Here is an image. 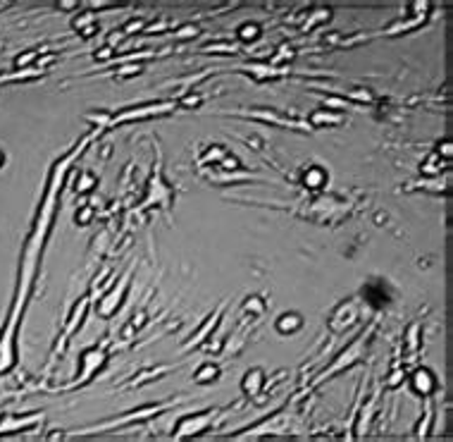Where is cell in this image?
I'll return each mask as SVG.
<instances>
[{"label": "cell", "instance_id": "cell-1", "mask_svg": "<svg viewBox=\"0 0 453 442\" xmlns=\"http://www.w3.org/2000/svg\"><path fill=\"white\" fill-rule=\"evenodd\" d=\"M355 318H358V304H344V306H339V311L332 318V328L334 330H344Z\"/></svg>", "mask_w": 453, "mask_h": 442}, {"label": "cell", "instance_id": "cell-2", "mask_svg": "<svg viewBox=\"0 0 453 442\" xmlns=\"http://www.w3.org/2000/svg\"><path fill=\"white\" fill-rule=\"evenodd\" d=\"M210 423V414H201V416H196V419H184L179 423V437H184V435H193V433H201L205 426Z\"/></svg>", "mask_w": 453, "mask_h": 442}, {"label": "cell", "instance_id": "cell-3", "mask_svg": "<svg viewBox=\"0 0 453 442\" xmlns=\"http://www.w3.org/2000/svg\"><path fill=\"white\" fill-rule=\"evenodd\" d=\"M437 387V380H434V375H432L430 371H417L413 375V390L417 392V395H430L432 390Z\"/></svg>", "mask_w": 453, "mask_h": 442}, {"label": "cell", "instance_id": "cell-4", "mask_svg": "<svg viewBox=\"0 0 453 442\" xmlns=\"http://www.w3.org/2000/svg\"><path fill=\"white\" fill-rule=\"evenodd\" d=\"M301 325H303V318L298 316V313H284V316L277 320V330L286 335V332H296Z\"/></svg>", "mask_w": 453, "mask_h": 442}, {"label": "cell", "instance_id": "cell-5", "mask_svg": "<svg viewBox=\"0 0 453 442\" xmlns=\"http://www.w3.org/2000/svg\"><path fill=\"white\" fill-rule=\"evenodd\" d=\"M103 361H105V356H103L101 349L86 351V354H84V378H88V375L93 373V368H98Z\"/></svg>", "mask_w": 453, "mask_h": 442}, {"label": "cell", "instance_id": "cell-6", "mask_svg": "<svg viewBox=\"0 0 453 442\" xmlns=\"http://www.w3.org/2000/svg\"><path fill=\"white\" fill-rule=\"evenodd\" d=\"M303 182H305V187H310V189H320L322 184L327 182V174H325V170H320V167H310V170L303 174Z\"/></svg>", "mask_w": 453, "mask_h": 442}, {"label": "cell", "instance_id": "cell-7", "mask_svg": "<svg viewBox=\"0 0 453 442\" xmlns=\"http://www.w3.org/2000/svg\"><path fill=\"white\" fill-rule=\"evenodd\" d=\"M260 385H263V373L260 371H250L248 375H246V380H243V390H246L248 395H258Z\"/></svg>", "mask_w": 453, "mask_h": 442}, {"label": "cell", "instance_id": "cell-8", "mask_svg": "<svg viewBox=\"0 0 453 442\" xmlns=\"http://www.w3.org/2000/svg\"><path fill=\"white\" fill-rule=\"evenodd\" d=\"M93 19H95L93 12H86V15H81L79 19H74V26H77V29H79L81 34H84V36H91V34L95 32Z\"/></svg>", "mask_w": 453, "mask_h": 442}, {"label": "cell", "instance_id": "cell-9", "mask_svg": "<svg viewBox=\"0 0 453 442\" xmlns=\"http://www.w3.org/2000/svg\"><path fill=\"white\" fill-rule=\"evenodd\" d=\"M217 366H210V363H208V366H203V368H201V371L196 373V382H212V380L217 378Z\"/></svg>", "mask_w": 453, "mask_h": 442}, {"label": "cell", "instance_id": "cell-10", "mask_svg": "<svg viewBox=\"0 0 453 442\" xmlns=\"http://www.w3.org/2000/svg\"><path fill=\"white\" fill-rule=\"evenodd\" d=\"M239 36H241L243 41H255L260 36L258 24H243L241 29H239Z\"/></svg>", "mask_w": 453, "mask_h": 442}, {"label": "cell", "instance_id": "cell-11", "mask_svg": "<svg viewBox=\"0 0 453 442\" xmlns=\"http://www.w3.org/2000/svg\"><path fill=\"white\" fill-rule=\"evenodd\" d=\"M310 122H313V125H322V122H327V125H336V122H341V115H332V112H315Z\"/></svg>", "mask_w": 453, "mask_h": 442}, {"label": "cell", "instance_id": "cell-12", "mask_svg": "<svg viewBox=\"0 0 453 442\" xmlns=\"http://www.w3.org/2000/svg\"><path fill=\"white\" fill-rule=\"evenodd\" d=\"M246 308H248V311H255V313H260V311H263V301H260L258 297H253V299L246 304Z\"/></svg>", "mask_w": 453, "mask_h": 442}, {"label": "cell", "instance_id": "cell-13", "mask_svg": "<svg viewBox=\"0 0 453 442\" xmlns=\"http://www.w3.org/2000/svg\"><path fill=\"white\" fill-rule=\"evenodd\" d=\"M91 187H93V177H91V174H84V180H81V187H79V189H81V191H88Z\"/></svg>", "mask_w": 453, "mask_h": 442}, {"label": "cell", "instance_id": "cell-14", "mask_svg": "<svg viewBox=\"0 0 453 442\" xmlns=\"http://www.w3.org/2000/svg\"><path fill=\"white\" fill-rule=\"evenodd\" d=\"M222 167H226V170H236L239 163H236V158H224L222 160Z\"/></svg>", "mask_w": 453, "mask_h": 442}, {"label": "cell", "instance_id": "cell-15", "mask_svg": "<svg viewBox=\"0 0 453 442\" xmlns=\"http://www.w3.org/2000/svg\"><path fill=\"white\" fill-rule=\"evenodd\" d=\"M184 105H198V103H201V96H188V98H184Z\"/></svg>", "mask_w": 453, "mask_h": 442}, {"label": "cell", "instance_id": "cell-16", "mask_svg": "<svg viewBox=\"0 0 453 442\" xmlns=\"http://www.w3.org/2000/svg\"><path fill=\"white\" fill-rule=\"evenodd\" d=\"M401 380H403V373H401V371H396V373H394V378H389V385H391V387H394V385H399Z\"/></svg>", "mask_w": 453, "mask_h": 442}, {"label": "cell", "instance_id": "cell-17", "mask_svg": "<svg viewBox=\"0 0 453 442\" xmlns=\"http://www.w3.org/2000/svg\"><path fill=\"white\" fill-rule=\"evenodd\" d=\"M0 163H3V156H0Z\"/></svg>", "mask_w": 453, "mask_h": 442}]
</instances>
